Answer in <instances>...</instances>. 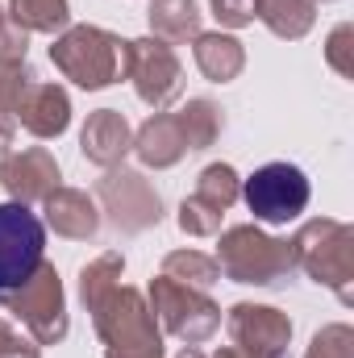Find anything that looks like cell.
<instances>
[{
  "instance_id": "277c9868",
  "label": "cell",
  "mask_w": 354,
  "mask_h": 358,
  "mask_svg": "<svg viewBox=\"0 0 354 358\" xmlns=\"http://www.w3.org/2000/svg\"><path fill=\"white\" fill-rule=\"evenodd\" d=\"M217 267L221 275H229L234 283H259L271 287L279 279L292 275V246L279 238H267L259 225H234L221 234L217 246Z\"/></svg>"
},
{
  "instance_id": "d6a6232c",
  "label": "cell",
  "mask_w": 354,
  "mask_h": 358,
  "mask_svg": "<svg viewBox=\"0 0 354 358\" xmlns=\"http://www.w3.org/2000/svg\"><path fill=\"white\" fill-rule=\"evenodd\" d=\"M213 358H242V355H238V350L229 346V350H217V355H213Z\"/></svg>"
},
{
  "instance_id": "8992f818",
  "label": "cell",
  "mask_w": 354,
  "mask_h": 358,
  "mask_svg": "<svg viewBox=\"0 0 354 358\" xmlns=\"http://www.w3.org/2000/svg\"><path fill=\"white\" fill-rule=\"evenodd\" d=\"M150 313L171 338L187 342V346H200L221 329V308L208 300V292L183 287L167 275L150 279Z\"/></svg>"
},
{
  "instance_id": "f546056e",
  "label": "cell",
  "mask_w": 354,
  "mask_h": 358,
  "mask_svg": "<svg viewBox=\"0 0 354 358\" xmlns=\"http://www.w3.org/2000/svg\"><path fill=\"white\" fill-rule=\"evenodd\" d=\"M213 17L229 29H242L255 21V0H213Z\"/></svg>"
},
{
  "instance_id": "83f0119b",
  "label": "cell",
  "mask_w": 354,
  "mask_h": 358,
  "mask_svg": "<svg viewBox=\"0 0 354 358\" xmlns=\"http://www.w3.org/2000/svg\"><path fill=\"white\" fill-rule=\"evenodd\" d=\"M25 46H29V34L17 29V25L8 21V13L0 8V59H8V63H25Z\"/></svg>"
},
{
  "instance_id": "ac0fdd59",
  "label": "cell",
  "mask_w": 354,
  "mask_h": 358,
  "mask_svg": "<svg viewBox=\"0 0 354 358\" xmlns=\"http://www.w3.org/2000/svg\"><path fill=\"white\" fill-rule=\"evenodd\" d=\"M255 17L275 38H304L317 21V0H255Z\"/></svg>"
},
{
  "instance_id": "5bb4252c",
  "label": "cell",
  "mask_w": 354,
  "mask_h": 358,
  "mask_svg": "<svg viewBox=\"0 0 354 358\" xmlns=\"http://www.w3.org/2000/svg\"><path fill=\"white\" fill-rule=\"evenodd\" d=\"M80 150H84L88 163L104 167V171L121 167V159L134 150V129H129V121L117 108H100V113L88 117V125L80 134Z\"/></svg>"
},
{
  "instance_id": "4fadbf2b",
  "label": "cell",
  "mask_w": 354,
  "mask_h": 358,
  "mask_svg": "<svg viewBox=\"0 0 354 358\" xmlns=\"http://www.w3.org/2000/svg\"><path fill=\"white\" fill-rule=\"evenodd\" d=\"M13 121L25 125L34 138H59L67 125H71V100L59 84H42V80H29L21 96L13 100Z\"/></svg>"
},
{
  "instance_id": "5b68a950",
  "label": "cell",
  "mask_w": 354,
  "mask_h": 358,
  "mask_svg": "<svg viewBox=\"0 0 354 358\" xmlns=\"http://www.w3.org/2000/svg\"><path fill=\"white\" fill-rule=\"evenodd\" d=\"M0 308L13 313L38 346H55L67 338V296H63L59 271L50 263H42L21 287L0 292Z\"/></svg>"
},
{
  "instance_id": "1f68e13d",
  "label": "cell",
  "mask_w": 354,
  "mask_h": 358,
  "mask_svg": "<svg viewBox=\"0 0 354 358\" xmlns=\"http://www.w3.org/2000/svg\"><path fill=\"white\" fill-rule=\"evenodd\" d=\"M13 134H17V121H13V113L8 108H0V159L8 155V146H13Z\"/></svg>"
},
{
  "instance_id": "4dcf8cb0",
  "label": "cell",
  "mask_w": 354,
  "mask_h": 358,
  "mask_svg": "<svg viewBox=\"0 0 354 358\" xmlns=\"http://www.w3.org/2000/svg\"><path fill=\"white\" fill-rule=\"evenodd\" d=\"M0 358H42V350H38V342L21 338V334L0 317Z\"/></svg>"
},
{
  "instance_id": "44dd1931",
  "label": "cell",
  "mask_w": 354,
  "mask_h": 358,
  "mask_svg": "<svg viewBox=\"0 0 354 358\" xmlns=\"http://www.w3.org/2000/svg\"><path fill=\"white\" fill-rule=\"evenodd\" d=\"M176 117H179V129H183V142H187V155H192V150H208V146L217 142L221 125H225L221 108H217L213 100H204V96L187 100Z\"/></svg>"
},
{
  "instance_id": "6da1fadb",
  "label": "cell",
  "mask_w": 354,
  "mask_h": 358,
  "mask_svg": "<svg viewBox=\"0 0 354 358\" xmlns=\"http://www.w3.org/2000/svg\"><path fill=\"white\" fill-rule=\"evenodd\" d=\"M104 358H163V329L134 287H108L88 308Z\"/></svg>"
},
{
  "instance_id": "7402d4cb",
  "label": "cell",
  "mask_w": 354,
  "mask_h": 358,
  "mask_svg": "<svg viewBox=\"0 0 354 358\" xmlns=\"http://www.w3.org/2000/svg\"><path fill=\"white\" fill-rule=\"evenodd\" d=\"M159 275L176 279L183 287L208 292V287L221 279V267H217V259H208V255H200V250H171V255L163 259V271H159Z\"/></svg>"
},
{
  "instance_id": "ffe728a7",
  "label": "cell",
  "mask_w": 354,
  "mask_h": 358,
  "mask_svg": "<svg viewBox=\"0 0 354 358\" xmlns=\"http://www.w3.org/2000/svg\"><path fill=\"white\" fill-rule=\"evenodd\" d=\"M8 21L25 34H59L71 21L67 0H8Z\"/></svg>"
},
{
  "instance_id": "e0dca14e",
  "label": "cell",
  "mask_w": 354,
  "mask_h": 358,
  "mask_svg": "<svg viewBox=\"0 0 354 358\" xmlns=\"http://www.w3.org/2000/svg\"><path fill=\"white\" fill-rule=\"evenodd\" d=\"M192 42H196V67H200L204 80H213V84H229V80L242 76V67H246V50H242L238 38H229V34H196Z\"/></svg>"
},
{
  "instance_id": "9a60e30c",
  "label": "cell",
  "mask_w": 354,
  "mask_h": 358,
  "mask_svg": "<svg viewBox=\"0 0 354 358\" xmlns=\"http://www.w3.org/2000/svg\"><path fill=\"white\" fill-rule=\"evenodd\" d=\"M42 204H46V225H50L55 234L71 238V242H88L92 234L100 229L96 200H92L88 192H80V187H63V183H59Z\"/></svg>"
},
{
  "instance_id": "cb8c5ba5",
  "label": "cell",
  "mask_w": 354,
  "mask_h": 358,
  "mask_svg": "<svg viewBox=\"0 0 354 358\" xmlns=\"http://www.w3.org/2000/svg\"><path fill=\"white\" fill-rule=\"evenodd\" d=\"M121 271H125V259H121L117 250H108V255L92 259L88 267L80 271V300L92 308L108 287H117V283H121Z\"/></svg>"
},
{
  "instance_id": "7c38bea8",
  "label": "cell",
  "mask_w": 354,
  "mask_h": 358,
  "mask_svg": "<svg viewBox=\"0 0 354 358\" xmlns=\"http://www.w3.org/2000/svg\"><path fill=\"white\" fill-rule=\"evenodd\" d=\"M59 163L46 146H25V150H8L0 159V187L8 192V200L17 204H34L46 200L59 187Z\"/></svg>"
},
{
  "instance_id": "603a6c76",
  "label": "cell",
  "mask_w": 354,
  "mask_h": 358,
  "mask_svg": "<svg viewBox=\"0 0 354 358\" xmlns=\"http://www.w3.org/2000/svg\"><path fill=\"white\" fill-rule=\"evenodd\" d=\"M238 196H242V179H238V171H234L229 163H213V167H204V171H200L196 200H204L208 208L229 213V208L238 204Z\"/></svg>"
},
{
  "instance_id": "8fae6325",
  "label": "cell",
  "mask_w": 354,
  "mask_h": 358,
  "mask_svg": "<svg viewBox=\"0 0 354 358\" xmlns=\"http://www.w3.org/2000/svg\"><path fill=\"white\" fill-rule=\"evenodd\" d=\"M225 329L242 358H288L292 321L271 304H234Z\"/></svg>"
},
{
  "instance_id": "d4e9b609",
  "label": "cell",
  "mask_w": 354,
  "mask_h": 358,
  "mask_svg": "<svg viewBox=\"0 0 354 358\" xmlns=\"http://www.w3.org/2000/svg\"><path fill=\"white\" fill-rule=\"evenodd\" d=\"M221 217H225V213L208 208V204L196 200V196L179 204V229L192 234V238H213V234H221Z\"/></svg>"
},
{
  "instance_id": "f1b7e54d",
  "label": "cell",
  "mask_w": 354,
  "mask_h": 358,
  "mask_svg": "<svg viewBox=\"0 0 354 358\" xmlns=\"http://www.w3.org/2000/svg\"><path fill=\"white\" fill-rule=\"evenodd\" d=\"M351 38H354V29H351V25H338V29L330 34V46H325V55H330V63H334V71H338V76H354Z\"/></svg>"
},
{
  "instance_id": "ba28073f",
  "label": "cell",
  "mask_w": 354,
  "mask_h": 358,
  "mask_svg": "<svg viewBox=\"0 0 354 358\" xmlns=\"http://www.w3.org/2000/svg\"><path fill=\"white\" fill-rule=\"evenodd\" d=\"M121 76L134 80L138 100L150 104V108H159V113L167 104H176L179 92H183V67H179L176 50L167 42H159L155 34L150 38H138V42H125Z\"/></svg>"
},
{
  "instance_id": "30bf717a",
  "label": "cell",
  "mask_w": 354,
  "mask_h": 358,
  "mask_svg": "<svg viewBox=\"0 0 354 358\" xmlns=\"http://www.w3.org/2000/svg\"><path fill=\"white\" fill-rule=\"evenodd\" d=\"M96 200L121 234H142V229L159 225V217H163V200L142 171L108 167V176L96 183Z\"/></svg>"
},
{
  "instance_id": "484cf974",
  "label": "cell",
  "mask_w": 354,
  "mask_h": 358,
  "mask_svg": "<svg viewBox=\"0 0 354 358\" xmlns=\"http://www.w3.org/2000/svg\"><path fill=\"white\" fill-rule=\"evenodd\" d=\"M304 358H354V334L351 325H325Z\"/></svg>"
},
{
  "instance_id": "52a82bcc",
  "label": "cell",
  "mask_w": 354,
  "mask_h": 358,
  "mask_svg": "<svg viewBox=\"0 0 354 358\" xmlns=\"http://www.w3.org/2000/svg\"><path fill=\"white\" fill-rule=\"evenodd\" d=\"M46 263V225L29 204H0V292L21 287Z\"/></svg>"
},
{
  "instance_id": "2e32d148",
  "label": "cell",
  "mask_w": 354,
  "mask_h": 358,
  "mask_svg": "<svg viewBox=\"0 0 354 358\" xmlns=\"http://www.w3.org/2000/svg\"><path fill=\"white\" fill-rule=\"evenodd\" d=\"M134 155L146 167H176L179 159L187 155V142H183V129H179L176 113H155L134 134Z\"/></svg>"
},
{
  "instance_id": "3957f363",
  "label": "cell",
  "mask_w": 354,
  "mask_h": 358,
  "mask_svg": "<svg viewBox=\"0 0 354 358\" xmlns=\"http://www.w3.org/2000/svg\"><path fill=\"white\" fill-rule=\"evenodd\" d=\"M292 263L309 279L338 292L342 304L354 300V234L342 221H309L292 242Z\"/></svg>"
},
{
  "instance_id": "836d02e7",
  "label": "cell",
  "mask_w": 354,
  "mask_h": 358,
  "mask_svg": "<svg viewBox=\"0 0 354 358\" xmlns=\"http://www.w3.org/2000/svg\"><path fill=\"white\" fill-rule=\"evenodd\" d=\"M176 358H204V355H196V350H183V355H176Z\"/></svg>"
},
{
  "instance_id": "4316f807",
  "label": "cell",
  "mask_w": 354,
  "mask_h": 358,
  "mask_svg": "<svg viewBox=\"0 0 354 358\" xmlns=\"http://www.w3.org/2000/svg\"><path fill=\"white\" fill-rule=\"evenodd\" d=\"M34 76L25 71V63H8L0 59V108H13V100L21 96V88L29 84Z\"/></svg>"
},
{
  "instance_id": "d6986e66",
  "label": "cell",
  "mask_w": 354,
  "mask_h": 358,
  "mask_svg": "<svg viewBox=\"0 0 354 358\" xmlns=\"http://www.w3.org/2000/svg\"><path fill=\"white\" fill-rule=\"evenodd\" d=\"M150 29L159 42L176 46V42H187L200 34V8L196 0H150Z\"/></svg>"
},
{
  "instance_id": "9c48e42d",
  "label": "cell",
  "mask_w": 354,
  "mask_h": 358,
  "mask_svg": "<svg viewBox=\"0 0 354 358\" xmlns=\"http://www.w3.org/2000/svg\"><path fill=\"white\" fill-rule=\"evenodd\" d=\"M246 208L255 213V221L267 225H288L309 208V179L292 163H267L242 183Z\"/></svg>"
},
{
  "instance_id": "7a4b0ae2",
  "label": "cell",
  "mask_w": 354,
  "mask_h": 358,
  "mask_svg": "<svg viewBox=\"0 0 354 358\" xmlns=\"http://www.w3.org/2000/svg\"><path fill=\"white\" fill-rule=\"evenodd\" d=\"M50 63L63 71V80H71L76 88L100 92L113 80H121V63H125V42L100 25H71L55 38L50 46Z\"/></svg>"
}]
</instances>
